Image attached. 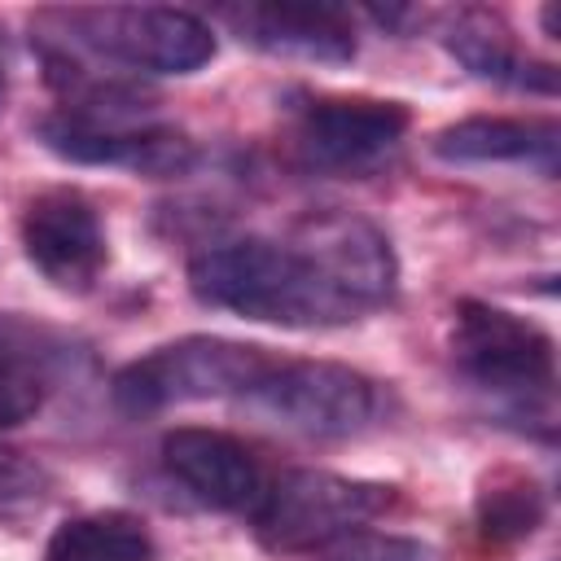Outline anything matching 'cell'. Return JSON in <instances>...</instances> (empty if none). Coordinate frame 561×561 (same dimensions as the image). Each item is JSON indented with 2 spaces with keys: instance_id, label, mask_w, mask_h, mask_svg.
I'll list each match as a JSON object with an SVG mask.
<instances>
[{
  "instance_id": "11",
  "label": "cell",
  "mask_w": 561,
  "mask_h": 561,
  "mask_svg": "<svg viewBox=\"0 0 561 561\" xmlns=\"http://www.w3.org/2000/svg\"><path fill=\"white\" fill-rule=\"evenodd\" d=\"M158 456H162L167 478L215 513L250 517V508L259 504V495L267 486L254 451L224 430H206V425L167 430Z\"/></svg>"
},
{
  "instance_id": "7",
  "label": "cell",
  "mask_w": 561,
  "mask_h": 561,
  "mask_svg": "<svg viewBox=\"0 0 561 561\" xmlns=\"http://www.w3.org/2000/svg\"><path fill=\"white\" fill-rule=\"evenodd\" d=\"M39 145L75 167H118L149 180L184 175L197 162V149L184 131L140 118V114H79L53 110L35 127Z\"/></svg>"
},
{
  "instance_id": "17",
  "label": "cell",
  "mask_w": 561,
  "mask_h": 561,
  "mask_svg": "<svg viewBox=\"0 0 561 561\" xmlns=\"http://www.w3.org/2000/svg\"><path fill=\"white\" fill-rule=\"evenodd\" d=\"M548 504L535 478L526 473H495L478 491V530L486 543H517L539 530Z\"/></svg>"
},
{
  "instance_id": "19",
  "label": "cell",
  "mask_w": 561,
  "mask_h": 561,
  "mask_svg": "<svg viewBox=\"0 0 561 561\" xmlns=\"http://www.w3.org/2000/svg\"><path fill=\"white\" fill-rule=\"evenodd\" d=\"M44 495H48V469L35 465L26 451L0 443V517L39 508Z\"/></svg>"
},
{
  "instance_id": "6",
  "label": "cell",
  "mask_w": 561,
  "mask_h": 561,
  "mask_svg": "<svg viewBox=\"0 0 561 561\" xmlns=\"http://www.w3.org/2000/svg\"><path fill=\"white\" fill-rule=\"evenodd\" d=\"M245 408L302 438H355L386 412V390L359 368L333 359L276 355L263 381L245 394Z\"/></svg>"
},
{
  "instance_id": "15",
  "label": "cell",
  "mask_w": 561,
  "mask_h": 561,
  "mask_svg": "<svg viewBox=\"0 0 561 561\" xmlns=\"http://www.w3.org/2000/svg\"><path fill=\"white\" fill-rule=\"evenodd\" d=\"M557 149L552 118H465L434 136V158L451 167H535L557 175Z\"/></svg>"
},
{
  "instance_id": "10",
  "label": "cell",
  "mask_w": 561,
  "mask_h": 561,
  "mask_svg": "<svg viewBox=\"0 0 561 561\" xmlns=\"http://www.w3.org/2000/svg\"><path fill=\"white\" fill-rule=\"evenodd\" d=\"M294 241L311 254V263L324 272V280L364 316L377 311L394 298L399 285V263L390 250V237L351 210H311L298 228Z\"/></svg>"
},
{
  "instance_id": "8",
  "label": "cell",
  "mask_w": 561,
  "mask_h": 561,
  "mask_svg": "<svg viewBox=\"0 0 561 561\" xmlns=\"http://www.w3.org/2000/svg\"><path fill=\"white\" fill-rule=\"evenodd\" d=\"M408 123L412 118L399 101L316 96L294 118V153L307 171L359 180L399 153Z\"/></svg>"
},
{
  "instance_id": "9",
  "label": "cell",
  "mask_w": 561,
  "mask_h": 561,
  "mask_svg": "<svg viewBox=\"0 0 561 561\" xmlns=\"http://www.w3.org/2000/svg\"><path fill=\"white\" fill-rule=\"evenodd\" d=\"M22 254L61 294H88L105 263V224L79 188H48L22 210Z\"/></svg>"
},
{
  "instance_id": "20",
  "label": "cell",
  "mask_w": 561,
  "mask_h": 561,
  "mask_svg": "<svg viewBox=\"0 0 561 561\" xmlns=\"http://www.w3.org/2000/svg\"><path fill=\"white\" fill-rule=\"evenodd\" d=\"M0 101H4V70H0Z\"/></svg>"
},
{
  "instance_id": "16",
  "label": "cell",
  "mask_w": 561,
  "mask_h": 561,
  "mask_svg": "<svg viewBox=\"0 0 561 561\" xmlns=\"http://www.w3.org/2000/svg\"><path fill=\"white\" fill-rule=\"evenodd\" d=\"M158 543L136 513L101 508L61 522L44 548V561H153Z\"/></svg>"
},
{
  "instance_id": "2",
  "label": "cell",
  "mask_w": 561,
  "mask_h": 561,
  "mask_svg": "<svg viewBox=\"0 0 561 561\" xmlns=\"http://www.w3.org/2000/svg\"><path fill=\"white\" fill-rule=\"evenodd\" d=\"M451 355L460 377L486 394L500 416L526 425L539 421L543 438H552L557 346L535 320L482 298H460L451 311Z\"/></svg>"
},
{
  "instance_id": "14",
  "label": "cell",
  "mask_w": 561,
  "mask_h": 561,
  "mask_svg": "<svg viewBox=\"0 0 561 561\" xmlns=\"http://www.w3.org/2000/svg\"><path fill=\"white\" fill-rule=\"evenodd\" d=\"M443 48L482 83L530 96H557V70L522 53L513 26L495 9H456L443 22Z\"/></svg>"
},
{
  "instance_id": "4",
  "label": "cell",
  "mask_w": 561,
  "mask_h": 561,
  "mask_svg": "<svg viewBox=\"0 0 561 561\" xmlns=\"http://www.w3.org/2000/svg\"><path fill=\"white\" fill-rule=\"evenodd\" d=\"M390 504L394 486L386 482L346 478L329 469H285L263 486L259 504L250 508V526L267 552L302 557L368 526Z\"/></svg>"
},
{
  "instance_id": "13",
  "label": "cell",
  "mask_w": 561,
  "mask_h": 561,
  "mask_svg": "<svg viewBox=\"0 0 561 561\" xmlns=\"http://www.w3.org/2000/svg\"><path fill=\"white\" fill-rule=\"evenodd\" d=\"M66 364L70 346L57 329L22 311H0V430L39 416Z\"/></svg>"
},
{
  "instance_id": "1",
  "label": "cell",
  "mask_w": 561,
  "mask_h": 561,
  "mask_svg": "<svg viewBox=\"0 0 561 561\" xmlns=\"http://www.w3.org/2000/svg\"><path fill=\"white\" fill-rule=\"evenodd\" d=\"M188 289L202 307L280 329H333L359 320L294 237L215 241L188 259Z\"/></svg>"
},
{
  "instance_id": "5",
  "label": "cell",
  "mask_w": 561,
  "mask_h": 561,
  "mask_svg": "<svg viewBox=\"0 0 561 561\" xmlns=\"http://www.w3.org/2000/svg\"><path fill=\"white\" fill-rule=\"evenodd\" d=\"M61 39L75 53L105 57L145 75H193L215 57V26L193 9L162 4H105V9H61Z\"/></svg>"
},
{
  "instance_id": "18",
  "label": "cell",
  "mask_w": 561,
  "mask_h": 561,
  "mask_svg": "<svg viewBox=\"0 0 561 561\" xmlns=\"http://www.w3.org/2000/svg\"><path fill=\"white\" fill-rule=\"evenodd\" d=\"M316 561H438V552L421 539H408V535H390V530H351L342 539H333L329 548L311 552Z\"/></svg>"
},
{
  "instance_id": "12",
  "label": "cell",
  "mask_w": 561,
  "mask_h": 561,
  "mask_svg": "<svg viewBox=\"0 0 561 561\" xmlns=\"http://www.w3.org/2000/svg\"><path fill=\"white\" fill-rule=\"evenodd\" d=\"M215 18L259 53L329 66L355 57V18L333 4H224Z\"/></svg>"
},
{
  "instance_id": "3",
  "label": "cell",
  "mask_w": 561,
  "mask_h": 561,
  "mask_svg": "<svg viewBox=\"0 0 561 561\" xmlns=\"http://www.w3.org/2000/svg\"><path fill=\"white\" fill-rule=\"evenodd\" d=\"M272 359L276 355L259 342L188 333L123 364L110 381V394L127 416H153L167 408L210 403V399L245 403V394L263 381Z\"/></svg>"
}]
</instances>
